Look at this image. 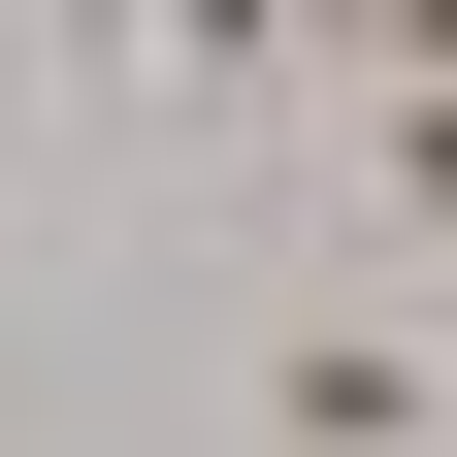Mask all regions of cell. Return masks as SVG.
Masks as SVG:
<instances>
[{"mask_svg": "<svg viewBox=\"0 0 457 457\" xmlns=\"http://www.w3.org/2000/svg\"><path fill=\"white\" fill-rule=\"evenodd\" d=\"M163 66H196V98H228V66H295V0H163Z\"/></svg>", "mask_w": 457, "mask_h": 457, "instance_id": "7a4b0ae2", "label": "cell"}, {"mask_svg": "<svg viewBox=\"0 0 457 457\" xmlns=\"http://www.w3.org/2000/svg\"><path fill=\"white\" fill-rule=\"evenodd\" d=\"M262 457H425V295H295L262 327Z\"/></svg>", "mask_w": 457, "mask_h": 457, "instance_id": "6da1fadb", "label": "cell"}]
</instances>
